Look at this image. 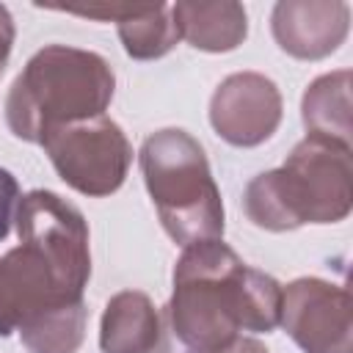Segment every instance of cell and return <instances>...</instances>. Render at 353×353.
<instances>
[{
	"instance_id": "obj_15",
	"label": "cell",
	"mask_w": 353,
	"mask_h": 353,
	"mask_svg": "<svg viewBox=\"0 0 353 353\" xmlns=\"http://www.w3.org/2000/svg\"><path fill=\"white\" fill-rule=\"evenodd\" d=\"M30 353H74L85 334V303H63L17 331Z\"/></svg>"
},
{
	"instance_id": "obj_5",
	"label": "cell",
	"mask_w": 353,
	"mask_h": 353,
	"mask_svg": "<svg viewBox=\"0 0 353 353\" xmlns=\"http://www.w3.org/2000/svg\"><path fill=\"white\" fill-rule=\"evenodd\" d=\"M41 146L58 176L83 196H110L119 190L132 160L127 135L105 113L52 130Z\"/></svg>"
},
{
	"instance_id": "obj_3",
	"label": "cell",
	"mask_w": 353,
	"mask_h": 353,
	"mask_svg": "<svg viewBox=\"0 0 353 353\" xmlns=\"http://www.w3.org/2000/svg\"><path fill=\"white\" fill-rule=\"evenodd\" d=\"M113 99V72L97 52L50 44L39 50L6 99V119L17 138L41 143L52 130L102 116Z\"/></svg>"
},
{
	"instance_id": "obj_11",
	"label": "cell",
	"mask_w": 353,
	"mask_h": 353,
	"mask_svg": "<svg viewBox=\"0 0 353 353\" xmlns=\"http://www.w3.org/2000/svg\"><path fill=\"white\" fill-rule=\"evenodd\" d=\"M160 342V314L149 295L124 290L105 306L99 325L102 353H152Z\"/></svg>"
},
{
	"instance_id": "obj_13",
	"label": "cell",
	"mask_w": 353,
	"mask_h": 353,
	"mask_svg": "<svg viewBox=\"0 0 353 353\" xmlns=\"http://www.w3.org/2000/svg\"><path fill=\"white\" fill-rule=\"evenodd\" d=\"M301 113L309 135L350 149V72L339 69L317 77L303 94Z\"/></svg>"
},
{
	"instance_id": "obj_8",
	"label": "cell",
	"mask_w": 353,
	"mask_h": 353,
	"mask_svg": "<svg viewBox=\"0 0 353 353\" xmlns=\"http://www.w3.org/2000/svg\"><path fill=\"white\" fill-rule=\"evenodd\" d=\"M74 301H83V295L66 290L50 262L30 245L19 243L0 256V336H8L39 314Z\"/></svg>"
},
{
	"instance_id": "obj_14",
	"label": "cell",
	"mask_w": 353,
	"mask_h": 353,
	"mask_svg": "<svg viewBox=\"0 0 353 353\" xmlns=\"http://www.w3.org/2000/svg\"><path fill=\"white\" fill-rule=\"evenodd\" d=\"M119 39L127 50V55L138 61L160 58L179 41V28L171 17V6L154 3L141 6L132 17L119 22Z\"/></svg>"
},
{
	"instance_id": "obj_4",
	"label": "cell",
	"mask_w": 353,
	"mask_h": 353,
	"mask_svg": "<svg viewBox=\"0 0 353 353\" xmlns=\"http://www.w3.org/2000/svg\"><path fill=\"white\" fill-rule=\"evenodd\" d=\"M141 171L163 229L174 243L221 240L223 204L201 143L185 130H157L141 146Z\"/></svg>"
},
{
	"instance_id": "obj_2",
	"label": "cell",
	"mask_w": 353,
	"mask_h": 353,
	"mask_svg": "<svg viewBox=\"0 0 353 353\" xmlns=\"http://www.w3.org/2000/svg\"><path fill=\"white\" fill-rule=\"evenodd\" d=\"M353 204L350 149L306 135L281 168L254 176L243 207L254 226L290 232L303 223H336Z\"/></svg>"
},
{
	"instance_id": "obj_16",
	"label": "cell",
	"mask_w": 353,
	"mask_h": 353,
	"mask_svg": "<svg viewBox=\"0 0 353 353\" xmlns=\"http://www.w3.org/2000/svg\"><path fill=\"white\" fill-rule=\"evenodd\" d=\"M17 204H19V185L6 168H0V240L8 237L11 221L17 215Z\"/></svg>"
},
{
	"instance_id": "obj_17",
	"label": "cell",
	"mask_w": 353,
	"mask_h": 353,
	"mask_svg": "<svg viewBox=\"0 0 353 353\" xmlns=\"http://www.w3.org/2000/svg\"><path fill=\"white\" fill-rule=\"evenodd\" d=\"M11 44H14V22H11L8 8L0 6V74H3V66H6V61H8Z\"/></svg>"
},
{
	"instance_id": "obj_9",
	"label": "cell",
	"mask_w": 353,
	"mask_h": 353,
	"mask_svg": "<svg viewBox=\"0 0 353 353\" xmlns=\"http://www.w3.org/2000/svg\"><path fill=\"white\" fill-rule=\"evenodd\" d=\"M210 121L232 146L265 143L281 121V94L273 80L256 72L226 77L210 99Z\"/></svg>"
},
{
	"instance_id": "obj_12",
	"label": "cell",
	"mask_w": 353,
	"mask_h": 353,
	"mask_svg": "<svg viewBox=\"0 0 353 353\" xmlns=\"http://www.w3.org/2000/svg\"><path fill=\"white\" fill-rule=\"evenodd\" d=\"M171 17L179 28V39L196 50L229 52L245 39V11L240 3H176Z\"/></svg>"
},
{
	"instance_id": "obj_18",
	"label": "cell",
	"mask_w": 353,
	"mask_h": 353,
	"mask_svg": "<svg viewBox=\"0 0 353 353\" xmlns=\"http://www.w3.org/2000/svg\"><path fill=\"white\" fill-rule=\"evenodd\" d=\"M221 353H268L265 345H259L256 339H248V336H237L229 347H223Z\"/></svg>"
},
{
	"instance_id": "obj_7",
	"label": "cell",
	"mask_w": 353,
	"mask_h": 353,
	"mask_svg": "<svg viewBox=\"0 0 353 353\" xmlns=\"http://www.w3.org/2000/svg\"><path fill=\"white\" fill-rule=\"evenodd\" d=\"M279 325L306 353H353L350 295L323 279H298L281 290Z\"/></svg>"
},
{
	"instance_id": "obj_1",
	"label": "cell",
	"mask_w": 353,
	"mask_h": 353,
	"mask_svg": "<svg viewBox=\"0 0 353 353\" xmlns=\"http://www.w3.org/2000/svg\"><path fill=\"white\" fill-rule=\"evenodd\" d=\"M279 317L281 287L273 276L248 268L223 240L185 245L165 323L188 353H221L240 331H273Z\"/></svg>"
},
{
	"instance_id": "obj_10",
	"label": "cell",
	"mask_w": 353,
	"mask_h": 353,
	"mask_svg": "<svg viewBox=\"0 0 353 353\" xmlns=\"http://www.w3.org/2000/svg\"><path fill=\"white\" fill-rule=\"evenodd\" d=\"M350 6L342 0H281L273 8V36L301 61L331 55L347 36Z\"/></svg>"
},
{
	"instance_id": "obj_6",
	"label": "cell",
	"mask_w": 353,
	"mask_h": 353,
	"mask_svg": "<svg viewBox=\"0 0 353 353\" xmlns=\"http://www.w3.org/2000/svg\"><path fill=\"white\" fill-rule=\"evenodd\" d=\"M19 243L39 251L61 284L74 295H83L91 276L88 226L77 207L50 190H30L17 204Z\"/></svg>"
}]
</instances>
